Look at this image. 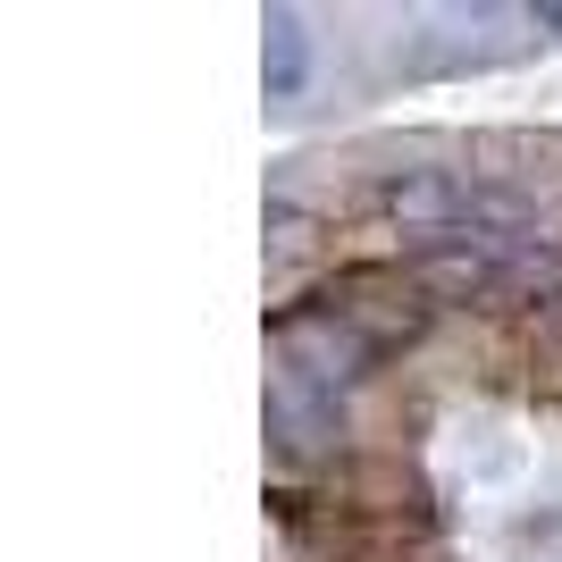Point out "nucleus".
Masks as SVG:
<instances>
[{"mask_svg": "<svg viewBox=\"0 0 562 562\" xmlns=\"http://www.w3.org/2000/svg\"><path fill=\"white\" fill-rule=\"evenodd\" d=\"M269 345H278L285 378L311 386V395H336V386H352V378H370L378 361H386V352L352 328L336 303H319V294L294 303V311H278V319H269Z\"/></svg>", "mask_w": 562, "mask_h": 562, "instance_id": "nucleus-1", "label": "nucleus"}, {"mask_svg": "<svg viewBox=\"0 0 562 562\" xmlns=\"http://www.w3.org/2000/svg\"><path fill=\"white\" fill-rule=\"evenodd\" d=\"M319 303H336L378 352H395V345H412V336L428 328V303H437V294H428L412 269H345Z\"/></svg>", "mask_w": 562, "mask_h": 562, "instance_id": "nucleus-2", "label": "nucleus"}, {"mask_svg": "<svg viewBox=\"0 0 562 562\" xmlns=\"http://www.w3.org/2000/svg\"><path fill=\"white\" fill-rule=\"evenodd\" d=\"M378 211L403 218V235H453V227H479V193L446 168H403L378 186Z\"/></svg>", "mask_w": 562, "mask_h": 562, "instance_id": "nucleus-3", "label": "nucleus"}, {"mask_svg": "<svg viewBox=\"0 0 562 562\" xmlns=\"http://www.w3.org/2000/svg\"><path fill=\"white\" fill-rule=\"evenodd\" d=\"M269 437H278L285 453H328V437H345V428H336V395H311V386L278 378V395H269Z\"/></svg>", "mask_w": 562, "mask_h": 562, "instance_id": "nucleus-4", "label": "nucleus"}, {"mask_svg": "<svg viewBox=\"0 0 562 562\" xmlns=\"http://www.w3.org/2000/svg\"><path fill=\"white\" fill-rule=\"evenodd\" d=\"M260 34H269V43H260V76H269V93L294 101V93H303V76H311V34H303V18H294V9H269V18H260Z\"/></svg>", "mask_w": 562, "mask_h": 562, "instance_id": "nucleus-5", "label": "nucleus"}, {"mask_svg": "<svg viewBox=\"0 0 562 562\" xmlns=\"http://www.w3.org/2000/svg\"><path fill=\"white\" fill-rule=\"evenodd\" d=\"M303 252H311V218L269 211V260H303Z\"/></svg>", "mask_w": 562, "mask_h": 562, "instance_id": "nucleus-6", "label": "nucleus"}, {"mask_svg": "<svg viewBox=\"0 0 562 562\" xmlns=\"http://www.w3.org/2000/svg\"><path fill=\"white\" fill-rule=\"evenodd\" d=\"M538 345L554 352V370H562V303H546V311H538Z\"/></svg>", "mask_w": 562, "mask_h": 562, "instance_id": "nucleus-7", "label": "nucleus"}]
</instances>
